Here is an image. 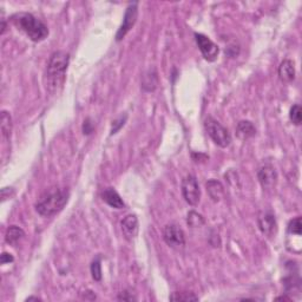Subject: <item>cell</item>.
<instances>
[{"label": "cell", "mask_w": 302, "mask_h": 302, "mask_svg": "<svg viewBox=\"0 0 302 302\" xmlns=\"http://www.w3.org/2000/svg\"><path fill=\"white\" fill-rule=\"evenodd\" d=\"M70 62V54L63 51H57L51 54L45 73L46 89L50 92H58L65 81V74Z\"/></svg>", "instance_id": "1"}, {"label": "cell", "mask_w": 302, "mask_h": 302, "mask_svg": "<svg viewBox=\"0 0 302 302\" xmlns=\"http://www.w3.org/2000/svg\"><path fill=\"white\" fill-rule=\"evenodd\" d=\"M69 191L66 189L53 188L40 196L36 203V210L40 216L51 217L63 210L69 201Z\"/></svg>", "instance_id": "2"}, {"label": "cell", "mask_w": 302, "mask_h": 302, "mask_svg": "<svg viewBox=\"0 0 302 302\" xmlns=\"http://www.w3.org/2000/svg\"><path fill=\"white\" fill-rule=\"evenodd\" d=\"M13 20H15L16 25L23 32H25L32 42H42L49 36L47 26L31 13H20V15L13 17Z\"/></svg>", "instance_id": "3"}, {"label": "cell", "mask_w": 302, "mask_h": 302, "mask_svg": "<svg viewBox=\"0 0 302 302\" xmlns=\"http://www.w3.org/2000/svg\"><path fill=\"white\" fill-rule=\"evenodd\" d=\"M205 128L214 143L219 147L227 148L232 143V136H230L229 131L215 118L207 117L205 121Z\"/></svg>", "instance_id": "4"}, {"label": "cell", "mask_w": 302, "mask_h": 302, "mask_svg": "<svg viewBox=\"0 0 302 302\" xmlns=\"http://www.w3.org/2000/svg\"><path fill=\"white\" fill-rule=\"evenodd\" d=\"M182 194L185 202L190 206H197L201 199V190L194 175H188L182 181Z\"/></svg>", "instance_id": "5"}, {"label": "cell", "mask_w": 302, "mask_h": 302, "mask_svg": "<svg viewBox=\"0 0 302 302\" xmlns=\"http://www.w3.org/2000/svg\"><path fill=\"white\" fill-rule=\"evenodd\" d=\"M138 18V3H131L130 5L128 6L127 11H125L124 18H123V23L118 29L117 35H116V40L117 42H121L122 39H124V37L128 35L129 31L135 26L136 22H137Z\"/></svg>", "instance_id": "6"}, {"label": "cell", "mask_w": 302, "mask_h": 302, "mask_svg": "<svg viewBox=\"0 0 302 302\" xmlns=\"http://www.w3.org/2000/svg\"><path fill=\"white\" fill-rule=\"evenodd\" d=\"M195 39L205 59L208 62H215L220 53L219 46L209 37L202 35V33H195Z\"/></svg>", "instance_id": "7"}, {"label": "cell", "mask_w": 302, "mask_h": 302, "mask_svg": "<svg viewBox=\"0 0 302 302\" xmlns=\"http://www.w3.org/2000/svg\"><path fill=\"white\" fill-rule=\"evenodd\" d=\"M163 239L171 248H182L185 244L184 233L175 223L165 226L164 230H163Z\"/></svg>", "instance_id": "8"}, {"label": "cell", "mask_w": 302, "mask_h": 302, "mask_svg": "<svg viewBox=\"0 0 302 302\" xmlns=\"http://www.w3.org/2000/svg\"><path fill=\"white\" fill-rule=\"evenodd\" d=\"M257 223L261 233L267 237H273L276 235L277 232V223L275 215L270 210H263L259 214L257 217Z\"/></svg>", "instance_id": "9"}, {"label": "cell", "mask_w": 302, "mask_h": 302, "mask_svg": "<svg viewBox=\"0 0 302 302\" xmlns=\"http://www.w3.org/2000/svg\"><path fill=\"white\" fill-rule=\"evenodd\" d=\"M257 178L263 189H271L277 182V172L270 164H264L257 171Z\"/></svg>", "instance_id": "10"}, {"label": "cell", "mask_w": 302, "mask_h": 302, "mask_svg": "<svg viewBox=\"0 0 302 302\" xmlns=\"http://www.w3.org/2000/svg\"><path fill=\"white\" fill-rule=\"evenodd\" d=\"M122 226V232L123 235L128 241H132L136 239L138 234V229H140V225H138V219L137 216L134 214L127 215L123 219V221L121 223Z\"/></svg>", "instance_id": "11"}, {"label": "cell", "mask_w": 302, "mask_h": 302, "mask_svg": "<svg viewBox=\"0 0 302 302\" xmlns=\"http://www.w3.org/2000/svg\"><path fill=\"white\" fill-rule=\"evenodd\" d=\"M102 198H103V201L107 203V205L113 207L115 209H123L125 207L120 194L113 188L105 189L104 191L102 192Z\"/></svg>", "instance_id": "12"}, {"label": "cell", "mask_w": 302, "mask_h": 302, "mask_svg": "<svg viewBox=\"0 0 302 302\" xmlns=\"http://www.w3.org/2000/svg\"><path fill=\"white\" fill-rule=\"evenodd\" d=\"M256 134V128L250 121H241L236 125V136L241 141L252 138Z\"/></svg>", "instance_id": "13"}, {"label": "cell", "mask_w": 302, "mask_h": 302, "mask_svg": "<svg viewBox=\"0 0 302 302\" xmlns=\"http://www.w3.org/2000/svg\"><path fill=\"white\" fill-rule=\"evenodd\" d=\"M158 86V74L155 69H149L142 78V89L147 92L155 91Z\"/></svg>", "instance_id": "14"}, {"label": "cell", "mask_w": 302, "mask_h": 302, "mask_svg": "<svg viewBox=\"0 0 302 302\" xmlns=\"http://www.w3.org/2000/svg\"><path fill=\"white\" fill-rule=\"evenodd\" d=\"M279 77L284 83H290L295 78V67L294 63L289 59L283 60L279 66Z\"/></svg>", "instance_id": "15"}, {"label": "cell", "mask_w": 302, "mask_h": 302, "mask_svg": "<svg viewBox=\"0 0 302 302\" xmlns=\"http://www.w3.org/2000/svg\"><path fill=\"white\" fill-rule=\"evenodd\" d=\"M206 188L210 196V198H212L214 202H219L220 199L223 197L225 189H223V185L221 184V182L216 181V179H210V181L206 183Z\"/></svg>", "instance_id": "16"}, {"label": "cell", "mask_w": 302, "mask_h": 302, "mask_svg": "<svg viewBox=\"0 0 302 302\" xmlns=\"http://www.w3.org/2000/svg\"><path fill=\"white\" fill-rule=\"evenodd\" d=\"M25 236V232L20 228V227L17 226H11L8 229L5 235V241L6 243H9L10 246H16L19 241H22Z\"/></svg>", "instance_id": "17"}, {"label": "cell", "mask_w": 302, "mask_h": 302, "mask_svg": "<svg viewBox=\"0 0 302 302\" xmlns=\"http://www.w3.org/2000/svg\"><path fill=\"white\" fill-rule=\"evenodd\" d=\"M0 127H2V134L4 136V138L9 140L11 137L12 134V118L11 115L8 111H2V123H0Z\"/></svg>", "instance_id": "18"}, {"label": "cell", "mask_w": 302, "mask_h": 302, "mask_svg": "<svg viewBox=\"0 0 302 302\" xmlns=\"http://www.w3.org/2000/svg\"><path fill=\"white\" fill-rule=\"evenodd\" d=\"M171 301L176 302H189V301H198V296H196L194 293H188V291H176L170 295Z\"/></svg>", "instance_id": "19"}, {"label": "cell", "mask_w": 302, "mask_h": 302, "mask_svg": "<svg viewBox=\"0 0 302 302\" xmlns=\"http://www.w3.org/2000/svg\"><path fill=\"white\" fill-rule=\"evenodd\" d=\"M186 222L190 227L192 228H198V227H202L205 225V219L201 214L196 213V212H190L188 214V219H186Z\"/></svg>", "instance_id": "20"}, {"label": "cell", "mask_w": 302, "mask_h": 302, "mask_svg": "<svg viewBox=\"0 0 302 302\" xmlns=\"http://www.w3.org/2000/svg\"><path fill=\"white\" fill-rule=\"evenodd\" d=\"M288 233L293 234V235L300 236L302 234V223L301 217H295L294 220H291L288 225Z\"/></svg>", "instance_id": "21"}, {"label": "cell", "mask_w": 302, "mask_h": 302, "mask_svg": "<svg viewBox=\"0 0 302 302\" xmlns=\"http://www.w3.org/2000/svg\"><path fill=\"white\" fill-rule=\"evenodd\" d=\"M290 121L293 122L295 125H300L301 121H302V109L298 104H295L291 107L290 109V114H289Z\"/></svg>", "instance_id": "22"}, {"label": "cell", "mask_w": 302, "mask_h": 302, "mask_svg": "<svg viewBox=\"0 0 302 302\" xmlns=\"http://www.w3.org/2000/svg\"><path fill=\"white\" fill-rule=\"evenodd\" d=\"M91 275L94 281H100L102 280V266H100V260L96 259L92 261L90 267Z\"/></svg>", "instance_id": "23"}, {"label": "cell", "mask_w": 302, "mask_h": 302, "mask_svg": "<svg viewBox=\"0 0 302 302\" xmlns=\"http://www.w3.org/2000/svg\"><path fill=\"white\" fill-rule=\"evenodd\" d=\"M127 118H128L127 115H124V117L121 116L120 118H117V120H115L113 122V127H111V135L117 134V131L120 130L122 127H124L125 122H127Z\"/></svg>", "instance_id": "24"}, {"label": "cell", "mask_w": 302, "mask_h": 302, "mask_svg": "<svg viewBox=\"0 0 302 302\" xmlns=\"http://www.w3.org/2000/svg\"><path fill=\"white\" fill-rule=\"evenodd\" d=\"M117 300L118 301H136L137 300V297H136L132 293H129V291H122V293L118 295Z\"/></svg>", "instance_id": "25"}, {"label": "cell", "mask_w": 302, "mask_h": 302, "mask_svg": "<svg viewBox=\"0 0 302 302\" xmlns=\"http://www.w3.org/2000/svg\"><path fill=\"white\" fill-rule=\"evenodd\" d=\"M92 131H93V124L91 123L90 118H87V120L84 121L83 132H84V135H90Z\"/></svg>", "instance_id": "26"}, {"label": "cell", "mask_w": 302, "mask_h": 302, "mask_svg": "<svg viewBox=\"0 0 302 302\" xmlns=\"http://www.w3.org/2000/svg\"><path fill=\"white\" fill-rule=\"evenodd\" d=\"M13 261H15V257H13L11 254H9V253H3L2 256H0V263L2 264L13 262Z\"/></svg>", "instance_id": "27"}, {"label": "cell", "mask_w": 302, "mask_h": 302, "mask_svg": "<svg viewBox=\"0 0 302 302\" xmlns=\"http://www.w3.org/2000/svg\"><path fill=\"white\" fill-rule=\"evenodd\" d=\"M25 301H42V298H39V297H37V296H30V297H27Z\"/></svg>", "instance_id": "28"}, {"label": "cell", "mask_w": 302, "mask_h": 302, "mask_svg": "<svg viewBox=\"0 0 302 302\" xmlns=\"http://www.w3.org/2000/svg\"><path fill=\"white\" fill-rule=\"evenodd\" d=\"M275 300H283V301H290V298L289 297H286V296H280V297H276Z\"/></svg>", "instance_id": "29"}]
</instances>
